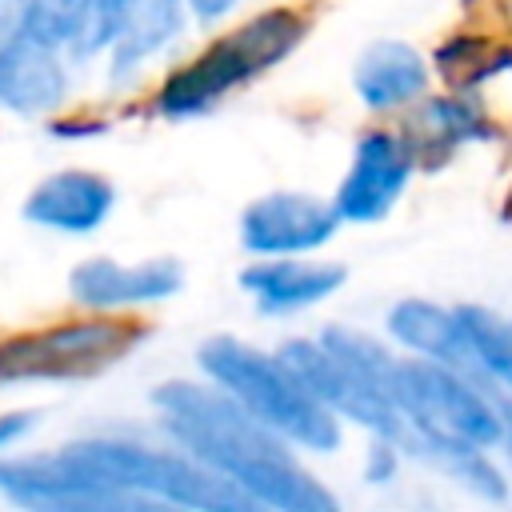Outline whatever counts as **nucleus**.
<instances>
[{"instance_id":"20e7f679","label":"nucleus","mask_w":512,"mask_h":512,"mask_svg":"<svg viewBox=\"0 0 512 512\" xmlns=\"http://www.w3.org/2000/svg\"><path fill=\"white\" fill-rule=\"evenodd\" d=\"M92 476L132 488L156 500H168L184 512H268L260 500H252L240 484L184 452L180 444L160 448L132 436H84L64 444Z\"/></svg>"},{"instance_id":"9d476101","label":"nucleus","mask_w":512,"mask_h":512,"mask_svg":"<svg viewBox=\"0 0 512 512\" xmlns=\"http://www.w3.org/2000/svg\"><path fill=\"white\" fill-rule=\"evenodd\" d=\"M404 136L412 140L420 164H448L460 148L484 144L500 136V124L480 96V88H448L428 92L404 124Z\"/></svg>"},{"instance_id":"7ed1b4c3","label":"nucleus","mask_w":512,"mask_h":512,"mask_svg":"<svg viewBox=\"0 0 512 512\" xmlns=\"http://www.w3.org/2000/svg\"><path fill=\"white\" fill-rule=\"evenodd\" d=\"M308 16L300 8H264L216 36L196 60L180 64L156 92V112L168 120H192L212 112L220 100L260 80L276 64H284L308 36Z\"/></svg>"},{"instance_id":"412c9836","label":"nucleus","mask_w":512,"mask_h":512,"mask_svg":"<svg viewBox=\"0 0 512 512\" xmlns=\"http://www.w3.org/2000/svg\"><path fill=\"white\" fill-rule=\"evenodd\" d=\"M12 8L20 28L64 52H76L84 44L96 16V0H12Z\"/></svg>"},{"instance_id":"aec40b11","label":"nucleus","mask_w":512,"mask_h":512,"mask_svg":"<svg viewBox=\"0 0 512 512\" xmlns=\"http://www.w3.org/2000/svg\"><path fill=\"white\" fill-rule=\"evenodd\" d=\"M432 64L440 76L452 80V88H484L488 80H500L512 72V40L456 32L436 48Z\"/></svg>"},{"instance_id":"39448f33","label":"nucleus","mask_w":512,"mask_h":512,"mask_svg":"<svg viewBox=\"0 0 512 512\" xmlns=\"http://www.w3.org/2000/svg\"><path fill=\"white\" fill-rule=\"evenodd\" d=\"M392 404L408 424V448L416 440L456 436L480 448H500L504 440V412L500 392L468 372L400 356L392 380Z\"/></svg>"},{"instance_id":"4468645a","label":"nucleus","mask_w":512,"mask_h":512,"mask_svg":"<svg viewBox=\"0 0 512 512\" xmlns=\"http://www.w3.org/2000/svg\"><path fill=\"white\" fill-rule=\"evenodd\" d=\"M348 280V268L336 260H308V256H268L252 260L240 272V288L264 316H296L328 296H336Z\"/></svg>"},{"instance_id":"0eeeda50","label":"nucleus","mask_w":512,"mask_h":512,"mask_svg":"<svg viewBox=\"0 0 512 512\" xmlns=\"http://www.w3.org/2000/svg\"><path fill=\"white\" fill-rule=\"evenodd\" d=\"M276 356L296 372V380L340 420L364 428L368 436H384V440H400L408 448V424L396 412V404L372 388L368 380H360L344 360H336L320 336H292L276 348Z\"/></svg>"},{"instance_id":"a211bd4d","label":"nucleus","mask_w":512,"mask_h":512,"mask_svg":"<svg viewBox=\"0 0 512 512\" xmlns=\"http://www.w3.org/2000/svg\"><path fill=\"white\" fill-rule=\"evenodd\" d=\"M408 452L424 456L428 464L448 472L456 484H464V492H472L488 504L508 500V472L496 464L492 448H480V444H468L456 436H436V440H416Z\"/></svg>"},{"instance_id":"cd10ccee","label":"nucleus","mask_w":512,"mask_h":512,"mask_svg":"<svg viewBox=\"0 0 512 512\" xmlns=\"http://www.w3.org/2000/svg\"><path fill=\"white\" fill-rule=\"evenodd\" d=\"M0 4H4V0H0Z\"/></svg>"},{"instance_id":"ddd939ff","label":"nucleus","mask_w":512,"mask_h":512,"mask_svg":"<svg viewBox=\"0 0 512 512\" xmlns=\"http://www.w3.org/2000/svg\"><path fill=\"white\" fill-rule=\"evenodd\" d=\"M436 64L408 40H372L352 64V92L368 112H412L432 92Z\"/></svg>"},{"instance_id":"5701e85b","label":"nucleus","mask_w":512,"mask_h":512,"mask_svg":"<svg viewBox=\"0 0 512 512\" xmlns=\"http://www.w3.org/2000/svg\"><path fill=\"white\" fill-rule=\"evenodd\" d=\"M136 0H96V16H92V28L84 36V44L72 52L76 60H92L100 52H112V44L120 40L128 16H132Z\"/></svg>"},{"instance_id":"bb28decb","label":"nucleus","mask_w":512,"mask_h":512,"mask_svg":"<svg viewBox=\"0 0 512 512\" xmlns=\"http://www.w3.org/2000/svg\"><path fill=\"white\" fill-rule=\"evenodd\" d=\"M500 412H504V440H500V452H504V460L512 464V396H504V392H500Z\"/></svg>"},{"instance_id":"f03ea898","label":"nucleus","mask_w":512,"mask_h":512,"mask_svg":"<svg viewBox=\"0 0 512 512\" xmlns=\"http://www.w3.org/2000/svg\"><path fill=\"white\" fill-rule=\"evenodd\" d=\"M204 380L228 392L244 412L284 436L292 448L304 452H336L344 440V420L332 416L276 356L240 336H208L196 352Z\"/></svg>"},{"instance_id":"f8f14e48","label":"nucleus","mask_w":512,"mask_h":512,"mask_svg":"<svg viewBox=\"0 0 512 512\" xmlns=\"http://www.w3.org/2000/svg\"><path fill=\"white\" fill-rule=\"evenodd\" d=\"M68 96L64 48L16 28L0 44V112L12 116H48Z\"/></svg>"},{"instance_id":"2eb2a0df","label":"nucleus","mask_w":512,"mask_h":512,"mask_svg":"<svg viewBox=\"0 0 512 512\" xmlns=\"http://www.w3.org/2000/svg\"><path fill=\"white\" fill-rule=\"evenodd\" d=\"M112 204H116V188L108 176L88 172V168H64V172L44 176L24 196L20 216L48 232L88 236L112 216Z\"/></svg>"},{"instance_id":"423d86ee","label":"nucleus","mask_w":512,"mask_h":512,"mask_svg":"<svg viewBox=\"0 0 512 512\" xmlns=\"http://www.w3.org/2000/svg\"><path fill=\"white\" fill-rule=\"evenodd\" d=\"M144 340V328L132 320H60L36 332H20L0 340V388L12 384H68V380H92L104 376L112 364H120L136 344Z\"/></svg>"},{"instance_id":"dca6fc26","label":"nucleus","mask_w":512,"mask_h":512,"mask_svg":"<svg viewBox=\"0 0 512 512\" xmlns=\"http://www.w3.org/2000/svg\"><path fill=\"white\" fill-rule=\"evenodd\" d=\"M384 332L404 356L432 360V364L476 376V360H472L456 304H440L428 296H404L384 312Z\"/></svg>"},{"instance_id":"4be33fe9","label":"nucleus","mask_w":512,"mask_h":512,"mask_svg":"<svg viewBox=\"0 0 512 512\" xmlns=\"http://www.w3.org/2000/svg\"><path fill=\"white\" fill-rule=\"evenodd\" d=\"M44 512H184V508L156 500V496H144V492H132V488H116L100 476H88L76 492L48 504Z\"/></svg>"},{"instance_id":"1a4fd4ad","label":"nucleus","mask_w":512,"mask_h":512,"mask_svg":"<svg viewBox=\"0 0 512 512\" xmlns=\"http://www.w3.org/2000/svg\"><path fill=\"white\" fill-rule=\"evenodd\" d=\"M340 212L332 200H320L312 192L276 188L256 196L240 212V244L248 256H308L320 252L340 232Z\"/></svg>"},{"instance_id":"a878e982","label":"nucleus","mask_w":512,"mask_h":512,"mask_svg":"<svg viewBox=\"0 0 512 512\" xmlns=\"http://www.w3.org/2000/svg\"><path fill=\"white\" fill-rule=\"evenodd\" d=\"M236 4H240V0H188V12H192L200 24H216V20H224Z\"/></svg>"},{"instance_id":"393cba45","label":"nucleus","mask_w":512,"mask_h":512,"mask_svg":"<svg viewBox=\"0 0 512 512\" xmlns=\"http://www.w3.org/2000/svg\"><path fill=\"white\" fill-rule=\"evenodd\" d=\"M36 412L32 408H8V412H0V456L8 452V448H16L20 440H28L32 436V428H36Z\"/></svg>"},{"instance_id":"b1692460","label":"nucleus","mask_w":512,"mask_h":512,"mask_svg":"<svg viewBox=\"0 0 512 512\" xmlns=\"http://www.w3.org/2000/svg\"><path fill=\"white\" fill-rule=\"evenodd\" d=\"M404 452H408V448H404L400 440L372 436V444H368V452H364V480H368V484H388V480H396Z\"/></svg>"},{"instance_id":"6ab92c4d","label":"nucleus","mask_w":512,"mask_h":512,"mask_svg":"<svg viewBox=\"0 0 512 512\" xmlns=\"http://www.w3.org/2000/svg\"><path fill=\"white\" fill-rule=\"evenodd\" d=\"M464 320V336L476 360V376L496 392L512 396V316L488 304H456Z\"/></svg>"},{"instance_id":"f3484780","label":"nucleus","mask_w":512,"mask_h":512,"mask_svg":"<svg viewBox=\"0 0 512 512\" xmlns=\"http://www.w3.org/2000/svg\"><path fill=\"white\" fill-rule=\"evenodd\" d=\"M188 0H136L120 40L108 52L112 64V80H124L128 72H136L148 56H156L168 40H176L180 24H184Z\"/></svg>"},{"instance_id":"6e6552de","label":"nucleus","mask_w":512,"mask_h":512,"mask_svg":"<svg viewBox=\"0 0 512 512\" xmlns=\"http://www.w3.org/2000/svg\"><path fill=\"white\" fill-rule=\"evenodd\" d=\"M420 168V156L404 128H368L352 144V160L332 192V204L344 224L368 228L392 216V208L404 200L412 176Z\"/></svg>"},{"instance_id":"9b49d317","label":"nucleus","mask_w":512,"mask_h":512,"mask_svg":"<svg viewBox=\"0 0 512 512\" xmlns=\"http://www.w3.org/2000/svg\"><path fill=\"white\" fill-rule=\"evenodd\" d=\"M180 288H184V268L172 256H152L140 264H120L112 256H88L68 276L72 300L92 312L160 304V300L176 296Z\"/></svg>"},{"instance_id":"f257e3e1","label":"nucleus","mask_w":512,"mask_h":512,"mask_svg":"<svg viewBox=\"0 0 512 512\" xmlns=\"http://www.w3.org/2000/svg\"><path fill=\"white\" fill-rule=\"evenodd\" d=\"M152 404L172 444L240 484L268 512H344L336 492L300 464L296 448L212 380H164L152 388Z\"/></svg>"}]
</instances>
